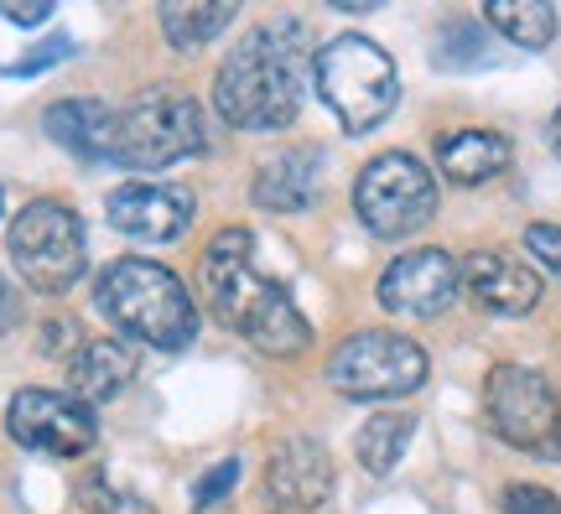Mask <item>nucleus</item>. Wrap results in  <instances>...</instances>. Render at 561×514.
Returning <instances> with one entry per match:
<instances>
[{"mask_svg": "<svg viewBox=\"0 0 561 514\" xmlns=\"http://www.w3.org/2000/svg\"><path fill=\"white\" fill-rule=\"evenodd\" d=\"M203 301L219 317L229 333H240L250 349H261L271 358H297L312 343V328L291 292L280 281L255 271V239L250 229H224L198 265Z\"/></svg>", "mask_w": 561, "mask_h": 514, "instance_id": "1", "label": "nucleus"}, {"mask_svg": "<svg viewBox=\"0 0 561 514\" xmlns=\"http://www.w3.org/2000/svg\"><path fill=\"white\" fill-rule=\"evenodd\" d=\"M214 104L234 130H280L301 110V37L261 26L219 62Z\"/></svg>", "mask_w": 561, "mask_h": 514, "instance_id": "2", "label": "nucleus"}, {"mask_svg": "<svg viewBox=\"0 0 561 514\" xmlns=\"http://www.w3.org/2000/svg\"><path fill=\"white\" fill-rule=\"evenodd\" d=\"M94 301L125 338H136L146 349H161V354H178L198 338V301L157 260L125 255L115 265H104Z\"/></svg>", "mask_w": 561, "mask_h": 514, "instance_id": "3", "label": "nucleus"}, {"mask_svg": "<svg viewBox=\"0 0 561 514\" xmlns=\"http://www.w3.org/2000/svg\"><path fill=\"white\" fill-rule=\"evenodd\" d=\"M312 79H318V100L333 110L348 136H364L390 119V110L401 104V73L396 58L385 53L380 42L343 32L328 47H318L312 58Z\"/></svg>", "mask_w": 561, "mask_h": 514, "instance_id": "4", "label": "nucleus"}, {"mask_svg": "<svg viewBox=\"0 0 561 514\" xmlns=\"http://www.w3.org/2000/svg\"><path fill=\"white\" fill-rule=\"evenodd\" d=\"M208 151V130H203V110L193 94L178 89H151L136 94L115 115V146H110V167L125 172H161Z\"/></svg>", "mask_w": 561, "mask_h": 514, "instance_id": "5", "label": "nucleus"}, {"mask_svg": "<svg viewBox=\"0 0 561 514\" xmlns=\"http://www.w3.org/2000/svg\"><path fill=\"white\" fill-rule=\"evenodd\" d=\"M11 265L16 276L42 292V297H58L89 265V244H83V218L62 203H26L11 224Z\"/></svg>", "mask_w": 561, "mask_h": 514, "instance_id": "6", "label": "nucleus"}, {"mask_svg": "<svg viewBox=\"0 0 561 514\" xmlns=\"http://www.w3.org/2000/svg\"><path fill=\"white\" fill-rule=\"evenodd\" d=\"M354 214L375 239H405L437 214V178L411 151H385L354 182Z\"/></svg>", "mask_w": 561, "mask_h": 514, "instance_id": "7", "label": "nucleus"}, {"mask_svg": "<svg viewBox=\"0 0 561 514\" xmlns=\"http://www.w3.org/2000/svg\"><path fill=\"white\" fill-rule=\"evenodd\" d=\"M432 358L405 333H354L328 358V385L348 400H396L426 385Z\"/></svg>", "mask_w": 561, "mask_h": 514, "instance_id": "8", "label": "nucleus"}, {"mask_svg": "<svg viewBox=\"0 0 561 514\" xmlns=\"http://www.w3.org/2000/svg\"><path fill=\"white\" fill-rule=\"evenodd\" d=\"M483 411H489V426H494L500 442L541 457L551 432H557V421H561V400L541 369L500 364V369L489 375V390H483Z\"/></svg>", "mask_w": 561, "mask_h": 514, "instance_id": "9", "label": "nucleus"}, {"mask_svg": "<svg viewBox=\"0 0 561 514\" xmlns=\"http://www.w3.org/2000/svg\"><path fill=\"white\" fill-rule=\"evenodd\" d=\"M5 432L26 453L83 457L94 447L100 426H94V411L79 396H62V390H16L11 406H5Z\"/></svg>", "mask_w": 561, "mask_h": 514, "instance_id": "10", "label": "nucleus"}, {"mask_svg": "<svg viewBox=\"0 0 561 514\" xmlns=\"http://www.w3.org/2000/svg\"><path fill=\"white\" fill-rule=\"evenodd\" d=\"M462 292V265L447 250H405L380 276V307L396 317H437Z\"/></svg>", "mask_w": 561, "mask_h": 514, "instance_id": "11", "label": "nucleus"}, {"mask_svg": "<svg viewBox=\"0 0 561 514\" xmlns=\"http://www.w3.org/2000/svg\"><path fill=\"white\" fill-rule=\"evenodd\" d=\"M328 489H333V457L312 436L280 442L276 453H271V462H265V494L286 514L318 510L322 499H328Z\"/></svg>", "mask_w": 561, "mask_h": 514, "instance_id": "12", "label": "nucleus"}, {"mask_svg": "<svg viewBox=\"0 0 561 514\" xmlns=\"http://www.w3.org/2000/svg\"><path fill=\"white\" fill-rule=\"evenodd\" d=\"M110 224L130 239H178L187 224H193V198L182 187H167V182H125L110 193L104 203Z\"/></svg>", "mask_w": 561, "mask_h": 514, "instance_id": "13", "label": "nucleus"}, {"mask_svg": "<svg viewBox=\"0 0 561 514\" xmlns=\"http://www.w3.org/2000/svg\"><path fill=\"white\" fill-rule=\"evenodd\" d=\"M462 292L479 301L483 312L525 317V312H536V301H541V276L530 265H520L515 255L479 250V255L462 260Z\"/></svg>", "mask_w": 561, "mask_h": 514, "instance_id": "14", "label": "nucleus"}, {"mask_svg": "<svg viewBox=\"0 0 561 514\" xmlns=\"http://www.w3.org/2000/svg\"><path fill=\"white\" fill-rule=\"evenodd\" d=\"M255 203L271 208V214H307L322 193V151L312 146H291V151H280L271 157L255 172Z\"/></svg>", "mask_w": 561, "mask_h": 514, "instance_id": "15", "label": "nucleus"}, {"mask_svg": "<svg viewBox=\"0 0 561 514\" xmlns=\"http://www.w3.org/2000/svg\"><path fill=\"white\" fill-rule=\"evenodd\" d=\"M47 136L58 140L62 151H73L79 161H110L115 146V110L100 100H58L47 110Z\"/></svg>", "mask_w": 561, "mask_h": 514, "instance_id": "16", "label": "nucleus"}, {"mask_svg": "<svg viewBox=\"0 0 561 514\" xmlns=\"http://www.w3.org/2000/svg\"><path fill=\"white\" fill-rule=\"evenodd\" d=\"M437 167L447 182L458 187H479L494 182L510 167V140L500 130H453L437 140Z\"/></svg>", "mask_w": 561, "mask_h": 514, "instance_id": "17", "label": "nucleus"}, {"mask_svg": "<svg viewBox=\"0 0 561 514\" xmlns=\"http://www.w3.org/2000/svg\"><path fill=\"white\" fill-rule=\"evenodd\" d=\"M136 379V354L115 338H94L68 358V385L79 400H115Z\"/></svg>", "mask_w": 561, "mask_h": 514, "instance_id": "18", "label": "nucleus"}, {"mask_svg": "<svg viewBox=\"0 0 561 514\" xmlns=\"http://www.w3.org/2000/svg\"><path fill=\"white\" fill-rule=\"evenodd\" d=\"M483 21L525 53H546L561 26L557 5H546V0H494V5H483Z\"/></svg>", "mask_w": 561, "mask_h": 514, "instance_id": "19", "label": "nucleus"}, {"mask_svg": "<svg viewBox=\"0 0 561 514\" xmlns=\"http://www.w3.org/2000/svg\"><path fill=\"white\" fill-rule=\"evenodd\" d=\"M229 21H240V5H208V0H187V5L167 0L161 5V32L178 53H198L203 42H214Z\"/></svg>", "mask_w": 561, "mask_h": 514, "instance_id": "20", "label": "nucleus"}, {"mask_svg": "<svg viewBox=\"0 0 561 514\" xmlns=\"http://www.w3.org/2000/svg\"><path fill=\"white\" fill-rule=\"evenodd\" d=\"M411 432H416V415H411V411H380V415H369V421L359 426V436H354L359 468H364V473H375V478H385L390 468H396V462H401Z\"/></svg>", "mask_w": 561, "mask_h": 514, "instance_id": "21", "label": "nucleus"}, {"mask_svg": "<svg viewBox=\"0 0 561 514\" xmlns=\"http://www.w3.org/2000/svg\"><path fill=\"white\" fill-rule=\"evenodd\" d=\"M489 58V37H483L473 21H458V26H447L437 42V62L442 68H473V62Z\"/></svg>", "mask_w": 561, "mask_h": 514, "instance_id": "22", "label": "nucleus"}, {"mask_svg": "<svg viewBox=\"0 0 561 514\" xmlns=\"http://www.w3.org/2000/svg\"><path fill=\"white\" fill-rule=\"evenodd\" d=\"M62 58H73V42H68V37H47L42 47H32L26 58L0 62V73H5V79H32V73H42V68H53V62H62Z\"/></svg>", "mask_w": 561, "mask_h": 514, "instance_id": "23", "label": "nucleus"}, {"mask_svg": "<svg viewBox=\"0 0 561 514\" xmlns=\"http://www.w3.org/2000/svg\"><path fill=\"white\" fill-rule=\"evenodd\" d=\"M504 514H561V499L541 483H515L504 489Z\"/></svg>", "mask_w": 561, "mask_h": 514, "instance_id": "24", "label": "nucleus"}, {"mask_svg": "<svg viewBox=\"0 0 561 514\" xmlns=\"http://www.w3.org/2000/svg\"><path fill=\"white\" fill-rule=\"evenodd\" d=\"M240 483V462L229 457V462H219V468H208V473L198 478V489H193V510H214L229 489Z\"/></svg>", "mask_w": 561, "mask_h": 514, "instance_id": "25", "label": "nucleus"}, {"mask_svg": "<svg viewBox=\"0 0 561 514\" xmlns=\"http://www.w3.org/2000/svg\"><path fill=\"white\" fill-rule=\"evenodd\" d=\"M525 250L561 281V224H530V229H525Z\"/></svg>", "mask_w": 561, "mask_h": 514, "instance_id": "26", "label": "nucleus"}, {"mask_svg": "<svg viewBox=\"0 0 561 514\" xmlns=\"http://www.w3.org/2000/svg\"><path fill=\"white\" fill-rule=\"evenodd\" d=\"M0 16L16 21V26H42V21L53 16V5H0Z\"/></svg>", "mask_w": 561, "mask_h": 514, "instance_id": "27", "label": "nucleus"}, {"mask_svg": "<svg viewBox=\"0 0 561 514\" xmlns=\"http://www.w3.org/2000/svg\"><path fill=\"white\" fill-rule=\"evenodd\" d=\"M16 322H21V297H16V286L0 281V333H11Z\"/></svg>", "mask_w": 561, "mask_h": 514, "instance_id": "28", "label": "nucleus"}, {"mask_svg": "<svg viewBox=\"0 0 561 514\" xmlns=\"http://www.w3.org/2000/svg\"><path fill=\"white\" fill-rule=\"evenodd\" d=\"M546 462H561V421H557V432H551V442H546Z\"/></svg>", "mask_w": 561, "mask_h": 514, "instance_id": "29", "label": "nucleus"}, {"mask_svg": "<svg viewBox=\"0 0 561 514\" xmlns=\"http://www.w3.org/2000/svg\"><path fill=\"white\" fill-rule=\"evenodd\" d=\"M551 146H557V157H561V104H557V115H551Z\"/></svg>", "mask_w": 561, "mask_h": 514, "instance_id": "30", "label": "nucleus"}]
</instances>
